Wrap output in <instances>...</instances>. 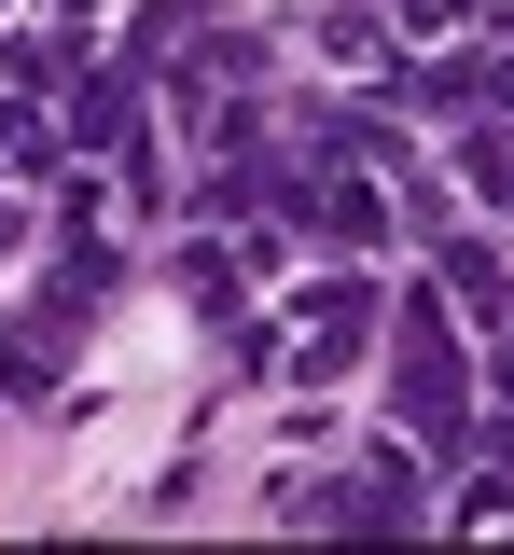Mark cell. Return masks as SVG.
Wrapping results in <instances>:
<instances>
[{"label":"cell","instance_id":"cell-1","mask_svg":"<svg viewBox=\"0 0 514 555\" xmlns=\"http://www.w3.org/2000/svg\"><path fill=\"white\" fill-rule=\"evenodd\" d=\"M403 416L459 430V347H445V320H403Z\"/></svg>","mask_w":514,"mask_h":555}]
</instances>
